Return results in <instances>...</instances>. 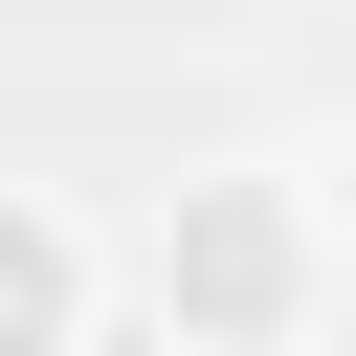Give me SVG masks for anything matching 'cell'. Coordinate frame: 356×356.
<instances>
[{"instance_id":"1","label":"cell","mask_w":356,"mask_h":356,"mask_svg":"<svg viewBox=\"0 0 356 356\" xmlns=\"http://www.w3.org/2000/svg\"><path fill=\"white\" fill-rule=\"evenodd\" d=\"M44 312H67V245H44V222H0V356H22Z\"/></svg>"}]
</instances>
